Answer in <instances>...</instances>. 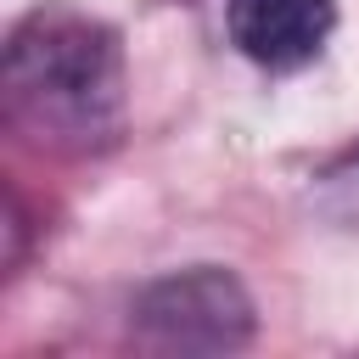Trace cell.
Segmentation results:
<instances>
[{
	"label": "cell",
	"instance_id": "6da1fadb",
	"mask_svg": "<svg viewBox=\"0 0 359 359\" xmlns=\"http://www.w3.org/2000/svg\"><path fill=\"white\" fill-rule=\"evenodd\" d=\"M6 107L39 140L62 146L112 140L123 118L118 34L67 6L28 11L6 45Z\"/></svg>",
	"mask_w": 359,
	"mask_h": 359
},
{
	"label": "cell",
	"instance_id": "7a4b0ae2",
	"mask_svg": "<svg viewBox=\"0 0 359 359\" xmlns=\"http://www.w3.org/2000/svg\"><path fill=\"white\" fill-rule=\"evenodd\" d=\"M135 325L157 348L219 353V348H241L252 337V303H247L236 275H224L213 264H196V269L151 280L135 297Z\"/></svg>",
	"mask_w": 359,
	"mask_h": 359
},
{
	"label": "cell",
	"instance_id": "3957f363",
	"mask_svg": "<svg viewBox=\"0 0 359 359\" xmlns=\"http://www.w3.org/2000/svg\"><path fill=\"white\" fill-rule=\"evenodd\" d=\"M337 28L331 0H230V39L258 67H303L325 50Z\"/></svg>",
	"mask_w": 359,
	"mask_h": 359
},
{
	"label": "cell",
	"instance_id": "277c9868",
	"mask_svg": "<svg viewBox=\"0 0 359 359\" xmlns=\"http://www.w3.org/2000/svg\"><path fill=\"white\" fill-rule=\"evenodd\" d=\"M320 196H325V208H331V213L359 219V146H353V151H342V157L320 174Z\"/></svg>",
	"mask_w": 359,
	"mask_h": 359
}]
</instances>
